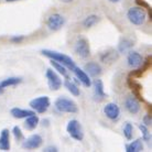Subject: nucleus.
Wrapping results in <instances>:
<instances>
[{
  "mask_svg": "<svg viewBox=\"0 0 152 152\" xmlns=\"http://www.w3.org/2000/svg\"><path fill=\"white\" fill-rule=\"evenodd\" d=\"M41 54L44 55V56L49 57L50 60H53V61H56L58 63L63 64L66 67L69 69V71H73L74 67H75V62L73 61L72 58L67 55H65L63 53H60V52H56V51H52V50H42Z\"/></svg>",
  "mask_w": 152,
  "mask_h": 152,
  "instance_id": "f257e3e1",
  "label": "nucleus"
},
{
  "mask_svg": "<svg viewBox=\"0 0 152 152\" xmlns=\"http://www.w3.org/2000/svg\"><path fill=\"white\" fill-rule=\"evenodd\" d=\"M54 107L58 113H66V114H76L78 113V108L77 105L74 100L66 97H58V98L54 102Z\"/></svg>",
  "mask_w": 152,
  "mask_h": 152,
  "instance_id": "f03ea898",
  "label": "nucleus"
},
{
  "mask_svg": "<svg viewBox=\"0 0 152 152\" xmlns=\"http://www.w3.org/2000/svg\"><path fill=\"white\" fill-rule=\"evenodd\" d=\"M127 18L133 26H142L147 19V12L142 7H132L127 12Z\"/></svg>",
  "mask_w": 152,
  "mask_h": 152,
  "instance_id": "7ed1b4c3",
  "label": "nucleus"
},
{
  "mask_svg": "<svg viewBox=\"0 0 152 152\" xmlns=\"http://www.w3.org/2000/svg\"><path fill=\"white\" fill-rule=\"evenodd\" d=\"M66 131L69 132L71 138H73L74 140L82 141L84 139V130L83 127L80 125V122L76 119H72L67 122L66 126Z\"/></svg>",
  "mask_w": 152,
  "mask_h": 152,
  "instance_id": "20e7f679",
  "label": "nucleus"
},
{
  "mask_svg": "<svg viewBox=\"0 0 152 152\" xmlns=\"http://www.w3.org/2000/svg\"><path fill=\"white\" fill-rule=\"evenodd\" d=\"M74 51L75 53L82 58H87L91 55V46H89V42L86 38L80 37L76 40L75 45H74Z\"/></svg>",
  "mask_w": 152,
  "mask_h": 152,
  "instance_id": "39448f33",
  "label": "nucleus"
},
{
  "mask_svg": "<svg viewBox=\"0 0 152 152\" xmlns=\"http://www.w3.org/2000/svg\"><path fill=\"white\" fill-rule=\"evenodd\" d=\"M29 105L34 111H37L39 114H44L49 109L51 102H50V98L48 96H40V97L32 99Z\"/></svg>",
  "mask_w": 152,
  "mask_h": 152,
  "instance_id": "423d86ee",
  "label": "nucleus"
},
{
  "mask_svg": "<svg viewBox=\"0 0 152 152\" xmlns=\"http://www.w3.org/2000/svg\"><path fill=\"white\" fill-rule=\"evenodd\" d=\"M65 24V18L60 13H53L48 17L46 27L51 31H58Z\"/></svg>",
  "mask_w": 152,
  "mask_h": 152,
  "instance_id": "0eeeda50",
  "label": "nucleus"
},
{
  "mask_svg": "<svg viewBox=\"0 0 152 152\" xmlns=\"http://www.w3.org/2000/svg\"><path fill=\"white\" fill-rule=\"evenodd\" d=\"M45 77L48 80V85L51 91H58L62 87V80L53 69H46Z\"/></svg>",
  "mask_w": 152,
  "mask_h": 152,
  "instance_id": "6e6552de",
  "label": "nucleus"
},
{
  "mask_svg": "<svg viewBox=\"0 0 152 152\" xmlns=\"http://www.w3.org/2000/svg\"><path fill=\"white\" fill-rule=\"evenodd\" d=\"M104 114L106 115L108 119H110L113 121H117L120 117V108L117 104L108 103L104 107Z\"/></svg>",
  "mask_w": 152,
  "mask_h": 152,
  "instance_id": "1a4fd4ad",
  "label": "nucleus"
},
{
  "mask_svg": "<svg viewBox=\"0 0 152 152\" xmlns=\"http://www.w3.org/2000/svg\"><path fill=\"white\" fill-rule=\"evenodd\" d=\"M42 142H43V139L40 134H32L23 141L22 148L27 149V150H34V149H38L41 147Z\"/></svg>",
  "mask_w": 152,
  "mask_h": 152,
  "instance_id": "9d476101",
  "label": "nucleus"
},
{
  "mask_svg": "<svg viewBox=\"0 0 152 152\" xmlns=\"http://www.w3.org/2000/svg\"><path fill=\"white\" fill-rule=\"evenodd\" d=\"M127 62H128L129 67H131V69H137V67H139L142 64L143 57L137 51H130L128 56H127Z\"/></svg>",
  "mask_w": 152,
  "mask_h": 152,
  "instance_id": "9b49d317",
  "label": "nucleus"
},
{
  "mask_svg": "<svg viewBox=\"0 0 152 152\" xmlns=\"http://www.w3.org/2000/svg\"><path fill=\"white\" fill-rule=\"evenodd\" d=\"M125 107L126 109L132 115H136L140 111V103L134 96H128L126 98Z\"/></svg>",
  "mask_w": 152,
  "mask_h": 152,
  "instance_id": "f8f14e48",
  "label": "nucleus"
},
{
  "mask_svg": "<svg viewBox=\"0 0 152 152\" xmlns=\"http://www.w3.org/2000/svg\"><path fill=\"white\" fill-rule=\"evenodd\" d=\"M127 84H128V86H129L130 89L132 91L133 96H134L139 102H145V98L142 97V94H141V88H142V86H141L140 84L138 83V82H136V80L132 78V77H128Z\"/></svg>",
  "mask_w": 152,
  "mask_h": 152,
  "instance_id": "ddd939ff",
  "label": "nucleus"
},
{
  "mask_svg": "<svg viewBox=\"0 0 152 152\" xmlns=\"http://www.w3.org/2000/svg\"><path fill=\"white\" fill-rule=\"evenodd\" d=\"M150 66H151V55L147 57L145 61L142 62V64H141L139 67H137L134 71H131V72L129 73V77H132V78L140 77L143 73L147 72V71L150 69Z\"/></svg>",
  "mask_w": 152,
  "mask_h": 152,
  "instance_id": "4468645a",
  "label": "nucleus"
},
{
  "mask_svg": "<svg viewBox=\"0 0 152 152\" xmlns=\"http://www.w3.org/2000/svg\"><path fill=\"white\" fill-rule=\"evenodd\" d=\"M72 72H74V74H75L77 80H78L80 83L83 84L85 87H91V78H89V76L86 74V72H85V71H83V69H80V67L75 66Z\"/></svg>",
  "mask_w": 152,
  "mask_h": 152,
  "instance_id": "2eb2a0df",
  "label": "nucleus"
},
{
  "mask_svg": "<svg viewBox=\"0 0 152 152\" xmlns=\"http://www.w3.org/2000/svg\"><path fill=\"white\" fill-rule=\"evenodd\" d=\"M85 72L87 75L91 76V77H98L103 72V69L96 62H88L87 64L85 65Z\"/></svg>",
  "mask_w": 152,
  "mask_h": 152,
  "instance_id": "dca6fc26",
  "label": "nucleus"
},
{
  "mask_svg": "<svg viewBox=\"0 0 152 152\" xmlns=\"http://www.w3.org/2000/svg\"><path fill=\"white\" fill-rule=\"evenodd\" d=\"M0 150H10V131L8 129H2L0 132Z\"/></svg>",
  "mask_w": 152,
  "mask_h": 152,
  "instance_id": "f3484780",
  "label": "nucleus"
},
{
  "mask_svg": "<svg viewBox=\"0 0 152 152\" xmlns=\"http://www.w3.org/2000/svg\"><path fill=\"white\" fill-rule=\"evenodd\" d=\"M10 114L12 115V117L15 119H23V118H27L31 115H34L35 113L33 110H28V109H21V108H12L10 110Z\"/></svg>",
  "mask_w": 152,
  "mask_h": 152,
  "instance_id": "a211bd4d",
  "label": "nucleus"
},
{
  "mask_svg": "<svg viewBox=\"0 0 152 152\" xmlns=\"http://www.w3.org/2000/svg\"><path fill=\"white\" fill-rule=\"evenodd\" d=\"M119 54L115 50H108L106 52H103L100 55V61L104 63H113L118 58Z\"/></svg>",
  "mask_w": 152,
  "mask_h": 152,
  "instance_id": "6ab92c4d",
  "label": "nucleus"
},
{
  "mask_svg": "<svg viewBox=\"0 0 152 152\" xmlns=\"http://www.w3.org/2000/svg\"><path fill=\"white\" fill-rule=\"evenodd\" d=\"M126 151L127 152H141L143 151V143L141 139L130 142L128 145H126Z\"/></svg>",
  "mask_w": 152,
  "mask_h": 152,
  "instance_id": "aec40b11",
  "label": "nucleus"
},
{
  "mask_svg": "<svg viewBox=\"0 0 152 152\" xmlns=\"http://www.w3.org/2000/svg\"><path fill=\"white\" fill-rule=\"evenodd\" d=\"M94 87H95V97L98 100H102L106 97L105 91H104V84L102 80H96L94 82Z\"/></svg>",
  "mask_w": 152,
  "mask_h": 152,
  "instance_id": "412c9836",
  "label": "nucleus"
},
{
  "mask_svg": "<svg viewBox=\"0 0 152 152\" xmlns=\"http://www.w3.org/2000/svg\"><path fill=\"white\" fill-rule=\"evenodd\" d=\"M39 122H40V119H39L38 116L34 115H31L29 117L26 118V121H24V127L27 130H33L38 127Z\"/></svg>",
  "mask_w": 152,
  "mask_h": 152,
  "instance_id": "4be33fe9",
  "label": "nucleus"
},
{
  "mask_svg": "<svg viewBox=\"0 0 152 152\" xmlns=\"http://www.w3.org/2000/svg\"><path fill=\"white\" fill-rule=\"evenodd\" d=\"M132 46H133V42L131 41V40H129V39H127V38H124L120 40L119 44H118V52L126 53V52H128Z\"/></svg>",
  "mask_w": 152,
  "mask_h": 152,
  "instance_id": "5701e85b",
  "label": "nucleus"
},
{
  "mask_svg": "<svg viewBox=\"0 0 152 152\" xmlns=\"http://www.w3.org/2000/svg\"><path fill=\"white\" fill-rule=\"evenodd\" d=\"M64 86L67 88V91H69L73 96H80V88H78V86H77L74 82H72L69 78H66V80L64 82Z\"/></svg>",
  "mask_w": 152,
  "mask_h": 152,
  "instance_id": "b1692460",
  "label": "nucleus"
},
{
  "mask_svg": "<svg viewBox=\"0 0 152 152\" xmlns=\"http://www.w3.org/2000/svg\"><path fill=\"white\" fill-rule=\"evenodd\" d=\"M99 21V17L96 15H87L85 19L83 20V22H82V24H83L84 28H86V29H89V28L94 27L96 23Z\"/></svg>",
  "mask_w": 152,
  "mask_h": 152,
  "instance_id": "393cba45",
  "label": "nucleus"
},
{
  "mask_svg": "<svg viewBox=\"0 0 152 152\" xmlns=\"http://www.w3.org/2000/svg\"><path fill=\"white\" fill-rule=\"evenodd\" d=\"M21 82H22V78H20V77H9V78H6V80H2L0 83V85L2 88H7L9 86H15Z\"/></svg>",
  "mask_w": 152,
  "mask_h": 152,
  "instance_id": "a878e982",
  "label": "nucleus"
},
{
  "mask_svg": "<svg viewBox=\"0 0 152 152\" xmlns=\"http://www.w3.org/2000/svg\"><path fill=\"white\" fill-rule=\"evenodd\" d=\"M51 65H52V67H53L55 71L60 73L63 77L65 78H69V74H67V71H66V67H65L64 65L61 64V63H58L56 61H53V60H51Z\"/></svg>",
  "mask_w": 152,
  "mask_h": 152,
  "instance_id": "bb28decb",
  "label": "nucleus"
},
{
  "mask_svg": "<svg viewBox=\"0 0 152 152\" xmlns=\"http://www.w3.org/2000/svg\"><path fill=\"white\" fill-rule=\"evenodd\" d=\"M124 136L127 140H131L133 136V126L130 122H126L124 126Z\"/></svg>",
  "mask_w": 152,
  "mask_h": 152,
  "instance_id": "cd10ccee",
  "label": "nucleus"
},
{
  "mask_svg": "<svg viewBox=\"0 0 152 152\" xmlns=\"http://www.w3.org/2000/svg\"><path fill=\"white\" fill-rule=\"evenodd\" d=\"M139 129H140V131L142 132V139H143V140L147 141V142H149V141L151 140V133L149 132V129L147 126L139 125Z\"/></svg>",
  "mask_w": 152,
  "mask_h": 152,
  "instance_id": "c85d7f7f",
  "label": "nucleus"
},
{
  "mask_svg": "<svg viewBox=\"0 0 152 152\" xmlns=\"http://www.w3.org/2000/svg\"><path fill=\"white\" fill-rule=\"evenodd\" d=\"M12 133H13L15 139L17 141H21L23 139V133H22V131H21V128H20L19 126H15V127H13Z\"/></svg>",
  "mask_w": 152,
  "mask_h": 152,
  "instance_id": "c756f323",
  "label": "nucleus"
},
{
  "mask_svg": "<svg viewBox=\"0 0 152 152\" xmlns=\"http://www.w3.org/2000/svg\"><path fill=\"white\" fill-rule=\"evenodd\" d=\"M24 39H26V37H24V35H13V37H11V38H10V41H11L12 43L19 44V43H21Z\"/></svg>",
  "mask_w": 152,
  "mask_h": 152,
  "instance_id": "7c9ffc66",
  "label": "nucleus"
},
{
  "mask_svg": "<svg viewBox=\"0 0 152 152\" xmlns=\"http://www.w3.org/2000/svg\"><path fill=\"white\" fill-rule=\"evenodd\" d=\"M151 122H152V118H151V115H145V117H143V125L149 127V126H151Z\"/></svg>",
  "mask_w": 152,
  "mask_h": 152,
  "instance_id": "2f4dec72",
  "label": "nucleus"
},
{
  "mask_svg": "<svg viewBox=\"0 0 152 152\" xmlns=\"http://www.w3.org/2000/svg\"><path fill=\"white\" fill-rule=\"evenodd\" d=\"M44 151H45V152H57L58 150H57L56 147H53V145H51V147H46V148L44 149Z\"/></svg>",
  "mask_w": 152,
  "mask_h": 152,
  "instance_id": "473e14b6",
  "label": "nucleus"
},
{
  "mask_svg": "<svg viewBox=\"0 0 152 152\" xmlns=\"http://www.w3.org/2000/svg\"><path fill=\"white\" fill-rule=\"evenodd\" d=\"M61 2H64V4H69V2H73L74 0H60Z\"/></svg>",
  "mask_w": 152,
  "mask_h": 152,
  "instance_id": "72a5a7b5",
  "label": "nucleus"
},
{
  "mask_svg": "<svg viewBox=\"0 0 152 152\" xmlns=\"http://www.w3.org/2000/svg\"><path fill=\"white\" fill-rule=\"evenodd\" d=\"M42 122H43V126H46V127L49 126V120H46V119H45V120H43Z\"/></svg>",
  "mask_w": 152,
  "mask_h": 152,
  "instance_id": "f704fd0d",
  "label": "nucleus"
},
{
  "mask_svg": "<svg viewBox=\"0 0 152 152\" xmlns=\"http://www.w3.org/2000/svg\"><path fill=\"white\" fill-rule=\"evenodd\" d=\"M110 2H113V4H117V2H119L120 0H109Z\"/></svg>",
  "mask_w": 152,
  "mask_h": 152,
  "instance_id": "c9c22d12",
  "label": "nucleus"
},
{
  "mask_svg": "<svg viewBox=\"0 0 152 152\" xmlns=\"http://www.w3.org/2000/svg\"><path fill=\"white\" fill-rule=\"evenodd\" d=\"M7 2H15V1H20V0H6Z\"/></svg>",
  "mask_w": 152,
  "mask_h": 152,
  "instance_id": "e433bc0d",
  "label": "nucleus"
},
{
  "mask_svg": "<svg viewBox=\"0 0 152 152\" xmlns=\"http://www.w3.org/2000/svg\"><path fill=\"white\" fill-rule=\"evenodd\" d=\"M2 91H4V88L1 87V85H0V94H1V93H2Z\"/></svg>",
  "mask_w": 152,
  "mask_h": 152,
  "instance_id": "4c0bfd02",
  "label": "nucleus"
}]
</instances>
